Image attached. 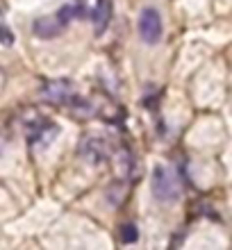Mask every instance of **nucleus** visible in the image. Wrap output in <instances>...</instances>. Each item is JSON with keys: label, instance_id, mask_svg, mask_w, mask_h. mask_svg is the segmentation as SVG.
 I'll list each match as a JSON object with an SVG mask.
<instances>
[{"label": "nucleus", "instance_id": "f257e3e1", "mask_svg": "<svg viewBox=\"0 0 232 250\" xmlns=\"http://www.w3.org/2000/svg\"><path fill=\"white\" fill-rule=\"evenodd\" d=\"M153 193L159 203H173L180 196V178L171 166H157L153 171Z\"/></svg>", "mask_w": 232, "mask_h": 250}, {"label": "nucleus", "instance_id": "f03ea898", "mask_svg": "<svg viewBox=\"0 0 232 250\" xmlns=\"http://www.w3.org/2000/svg\"><path fill=\"white\" fill-rule=\"evenodd\" d=\"M78 155L84 159L86 164L100 166V164H105V162L112 159V146H109L107 139L89 134V137H82V141H80Z\"/></svg>", "mask_w": 232, "mask_h": 250}, {"label": "nucleus", "instance_id": "7ed1b4c3", "mask_svg": "<svg viewBox=\"0 0 232 250\" xmlns=\"http://www.w3.org/2000/svg\"><path fill=\"white\" fill-rule=\"evenodd\" d=\"M137 27H139L141 41H144V43H148V46H155V43H159L162 34H164L162 14H159L155 7H146V9H141Z\"/></svg>", "mask_w": 232, "mask_h": 250}, {"label": "nucleus", "instance_id": "20e7f679", "mask_svg": "<svg viewBox=\"0 0 232 250\" xmlns=\"http://www.w3.org/2000/svg\"><path fill=\"white\" fill-rule=\"evenodd\" d=\"M41 96L46 103L50 105H57V107H71L75 98H78V91H75V86L68 82V80H53V82H48L43 89H41Z\"/></svg>", "mask_w": 232, "mask_h": 250}, {"label": "nucleus", "instance_id": "39448f33", "mask_svg": "<svg viewBox=\"0 0 232 250\" xmlns=\"http://www.w3.org/2000/svg\"><path fill=\"white\" fill-rule=\"evenodd\" d=\"M55 134H57V125H55L53 121L39 116V114H32V119L25 123V137H27V144L30 146L48 144Z\"/></svg>", "mask_w": 232, "mask_h": 250}, {"label": "nucleus", "instance_id": "423d86ee", "mask_svg": "<svg viewBox=\"0 0 232 250\" xmlns=\"http://www.w3.org/2000/svg\"><path fill=\"white\" fill-rule=\"evenodd\" d=\"M64 30H66V25L57 16H41L32 23V32L39 39H57Z\"/></svg>", "mask_w": 232, "mask_h": 250}, {"label": "nucleus", "instance_id": "0eeeda50", "mask_svg": "<svg viewBox=\"0 0 232 250\" xmlns=\"http://www.w3.org/2000/svg\"><path fill=\"white\" fill-rule=\"evenodd\" d=\"M93 30L96 34H103L112 21V0H98V5L93 9Z\"/></svg>", "mask_w": 232, "mask_h": 250}, {"label": "nucleus", "instance_id": "6e6552de", "mask_svg": "<svg viewBox=\"0 0 232 250\" xmlns=\"http://www.w3.org/2000/svg\"><path fill=\"white\" fill-rule=\"evenodd\" d=\"M55 16H57V19H60L64 25H68L71 21L84 19V16H86V7H84V2H82V0H71V2L62 7V9L55 14Z\"/></svg>", "mask_w": 232, "mask_h": 250}, {"label": "nucleus", "instance_id": "1a4fd4ad", "mask_svg": "<svg viewBox=\"0 0 232 250\" xmlns=\"http://www.w3.org/2000/svg\"><path fill=\"white\" fill-rule=\"evenodd\" d=\"M114 155V152H112ZM114 159H116V171L123 173V178H127L130 175V171L134 168V162H132V155L127 150H119L116 155H114Z\"/></svg>", "mask_w": 232, "mask_h": 250}, {"label": "nucleus", "instance_id": "9d476101", "mask_svg": "<svg viewBox=\"0 0 232 250\" xmlns=\"http://www.w3.org/2000/svg\"><path fill=\"white\" fill-rule=\"evenodd\" d=\"M119 237L123 244H134L137 239H139V230H137V225L134 223H123L119 230Z\"/></svg>", "mask_w": 232, "mask_h": 250}, {"label": "nucleus", "instance_id": "9b49d317", "mask_svg": "<svg viewBox=\"0 0 232 250\" xmlns=\"http://www.w3.org/2000/svg\"><path fill=\"white\" fill-rule=\"evenodd\" d=\"M0 43H5V46H12L14 43V34L5 25H0Z\"/></svg>", "mask_w": 232, "mask_h": 250}, {"label": "nucleus", "instance_id": "f8f14e48", "mask_svg": "<svg viewBox=\"0 0 232 250\" xmlns=\"http://www.w3.org/2000/svg\"><path fill=\"white\" fill-rule=\"evenodd\" d=\"M5 84H7V73H5V68L0 66V93H2V89H5Z\"/></svg>", "mask_w": 232, "mask_h": 250}, {"label": "nucleus", "instance_id": "ddd939ff", "mask_svg": "<svg viewBox=\"0 0 232 250\" xmlns=\"http://www.w3.org/2000/svg\"><path fill=\"white\" fill-rule=\"evenodd\" d=\"M5 146H7V139H5V134L0 132V155L5 152Z\"/></svg>", "mask_w": 232, "mask_h": 250}]
</instances>
